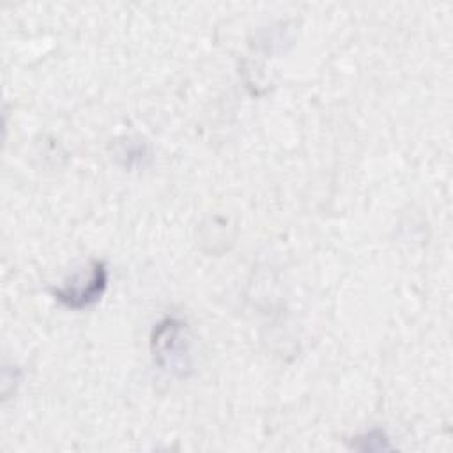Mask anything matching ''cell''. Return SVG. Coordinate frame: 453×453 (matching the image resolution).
<instances>
[{
  "instance_id": "cell-1",
  "label": "cell",
  "mask_w": 453,
  "mask_h": 453,
  "mask_svg": "<svg viewBox=\"0 0 453 453\" xmlns=\"http://www.w3.org/2000/svg\"><path fill=\"white\" fill-rule=\"evenodd\" d=\"M150 350L163 372L177 377L191 373V334L184 320L177 317L159 320L150 334Z\"/></svg>"
},
{
  "instance_id": "cell-2",
  "label": "cell",
  "mask_w": 453,
  "mask_h": 453,
  "mask_svg": "<svg viewBox=\"0 0 453 453\" xmlns=\"http://www.w3.org/2000/svg\"><path fill=\"white\" fill-rule=\"evenodd\" d=\"M108 287V267L103 260H92L64 285L53 287L51 296L65 308H88L101 299Z\"/></svg>"
},
{
  "instance_id": "cell-3",
  "label": "cell",
  "mask_w": 453,
  "mask_h": 453,
  "mask_svg": "<svg viewBox=\"0 0 453 453\" xmlns=\"http://www.w3.org/2000/svg\"><path fill=\"white\" fill-rule=\"evenodd\" d=\"M356 441L352 442L354 448L361 451H379V449H389V439L382 430H370L365 435L354 437Z\"/></svg>"
}]
</instances>
